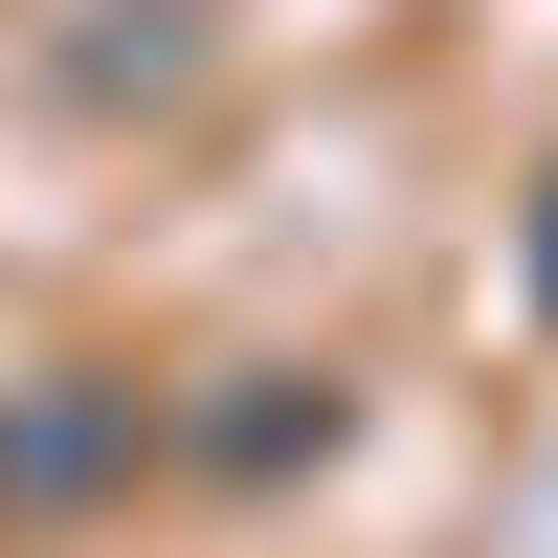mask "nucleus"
Masks as SVG:
<instances>
[{"label":"nucleus","mask_w":558,"mask_h":558,"mask_svg":"<svg viewBox=\"0 0 558 558\" xmlns=\"http://www.w3.org/2000/svg\"><path fill=\"white\" fill-rule=\"evenodd\" d=\"M134 447V402H23V425H0V492H89Z\"/></svg>","instance_id":"nucleus-1"}]
</instances>
